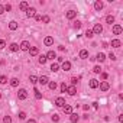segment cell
<instances>
[{"label":"cell","instance_id":"obj_1","mask_svg":"<svg viewBox=\"0 0 123 123\" xmlns=\"http://www.w3.org/2000/svg\"><path fill=\"white\" fill-rule=\"evenodd\" d=\"M18 98H19V100H26V98H28V91H26L25 88H20V90L18 91Z\"/></svg>","mask_w":123,"mask_h":123},{"label":"cell","instance_id":"obj_2","mask_svg":"<svg viewBox=\"0 0 123 123\" xmlns=\"http://www.w3.org/2000/svg\"><path fill=\"white\" fill-rule=\"evenodd\" d=\"M67 103H65V98L64 97H56L55 98V106L56 107H64Z\"/></svg>","mask_w":123,"mask_h":123},{"label":"cell","instance_id":"obj_3","mask_svg":"<svg viewBox=\"0 0 123 123\" xmlns=\"http://www.w3.org/2000/svg\"><path fill=\"white\" fill-rule=\"evenodd\" d=\"M91 31H93V33H94V35H100V33L103 32V26H101L100 23H96V25H94V28H93Z\"/></svg>","mask_w":123,"mask_h":123},{"label":"cell","instance_id":"obj_4","mask_svg":"<svg viewBox=\"0 0 123 123\" xmlns=\"http://www.w3.org/2000/svg\"><path fill=\"white\" fill-rule=\"evenodd\" d=\"M98 87H100L101 91H107V90L110 88V84H109L107 81H100V83H98Z\"/></svg>","mask_w":123,"mask_h":123},{"label":"cell","instance_id":"obj_5","mask_svg":"<svg viewBox=\"0 0 123 123\" xmlns=\"http://www.w3.org/2000/svg\"><path fill=\"white\" fill-rule=\"evenodd\" d=\"M29 48H31L29 41H23V42L19 45V49H22V51H29Z\"/></svg>","mask_w":123,"mask_h":123},{"label":"cell","instance_id":"obj_6","mask_svg":"<svg viewBox=\"0 0 123 123\" xmlns=\"http://www.w3.org/2000/svg\"><path fill=\"white\" fill-rule=\"evenodd\" d=\"M38 83H39V84H42V86L48 84V83H49V78H48V75H41V77L38 78Z\"/></svg>","mask_w":123,"mask_h":123},{"label":"cell","instance_id":"obj_7","mask_svg":"<svg viewBox=\"0 0 123 123\" xmlns=\"http://www.w3.org/2000/svg\"><path fill=\"white\" fill-rule=\"evenodd\" d=\"M103 7H104V3L101 2V0H97V2H94V9H96L97 12H100Z\"/></svg>","mask_w":123,"mask_h":123},{"label":"cell","instance_id":"obj_8","mask_svg":"<svg viewBox=\"0 0 123 123\" xmlns=\"http://www.w3.org/2000/svg\"><path fill=\"white\" fill-rule=\"evenodd\" d=\"M35 15H36V9L35 7H29L26 10V16L28 18H35Z\"/></svg>","mask_w":123,"mask_h":123},{"label":"cell","instance_id":"obj_9","mask_svg":"<svg viewBox=\"0 0 123 123\" xmlns=\"http://www.w3.org/2000/svg\"><path fill=\"white\" fill-rule=\"evenodd\" d=\"M111 31H113V33H114V35H120V33H122V31H123V28H122L120 25H113V29H111Z\"/></svg>","mask_w":123,"mask_h":123},{"label":"cell","instance_id":"obj_10","mask_svg":"<svg viewBox=\"0 0 123 123\" xmlns=\"http://www.w3.org/2000/svg\"><path fill=\"white\" fill-rule=\"evenodd\" d=\"M67 93H68L70 96H75V94H77V88H75V86H68V87H67Z\"/></svg>","mask_w":123,"mask_h":123},{"label":"cell","instance_id":"obj_11","mask_svg":"<svg viewBox=\"0 0 123 123\" xmlns=\"http://www.w3.org/2000/svg\"><path fill=\"white\" fill-rule=\"evenodd\" d=\"M75 16H77V12H75V10H68V12L65 13V18H67V19H70V20H71V19H74Z\"/></svg>","mask_w":123,"mask_h":123},{"label":"cell","instance_id":"obj_12","mask_svg":"<svg viewBox=\"0 0 123 123\" xmlns=\"http://www.w3.org/2000/svg\"><path fill=\"white\" fill-rule=\"evenodd\" d=\"M78 120H80V116H78L77 113H71V114H70V122H71V123H77Z\"/></svg>","mask_w":123,"mask_h":123},{"label":"cell","instance_id":"obj_13","mask_svg":"<svg viewBox=\"0 0 123 123\" xmlns=\"http://www.w3.org/2000/svg\"><path fill=\"white\" fill-rule=\"evenodd\" d=\"M78 56H80L81 59H87V58H88V51H87V49H81L80 54H78Z\"/></svg>","mask_w":123,"mask_h":123},{"label":"cell","instance_id":"obj_14","mask_svg":"<svg viewBox=\"0 0 123 123\" xmlns=\"http://www.w3.org/2000/svg\"><path fill=\"white\" fill-rule=\"evenodd\" d=\"M18 28H19V25H18V22H16V20L9 22V29H10V31H16Z\"/></svg>","mask_w":123,"mask_h":123},{"label":"cell","instance_id":"obj_15","mask_svg":"<svg viewBox=\"0 0 123 123\" xmlns=\"http://www.w3.org/2000/svg\"><path fill=\"white\" fill-rule=\"evenodd\" d=\"M43 43H45L46 46H51V45L54 43V38H52V36H46V38L43 39Z\"/></svg>","mask_w":123,"mask_h":123},{"label":"cell","instance_id":"obj_16","mask_svg":"<svg viewBox=\"0 0 123 123\" xmlns=\"http://www.w3.org/2000/svg\"><path fill=\"white\" fill-rule=\"evenodd\" d=\"M28 52L31 54V56H35V55H38V52H39V49H38L36 46H31Z\"/></svg>","mask_w":123,"mask_h":123},{"label":"cell","instance_id":"obj_17","mask_svg":"<svg viewBox=\"0 0 123 123\" xmlns=\"http://www.w3.org/2000/svg\"><path fill=\"white\" fill-rule=\"evenodd\" d=\"M56 58V52L55 51H48V54H46V59H55Z\"/></svg>","mask_w":123,"mask_h":123},{"label":"cell","instance_id":"obj_18","mask_svg":"<svg viewBox=\"0 0 123 123\" xmlns=\"http://www.w3.org/2000/svg\"><path fill=\"white\" fill-rule=\"evenodd\" d=\"M62 70L64 71H70L71 70V62H70V61H64V62H62Z\"/></svg>","mask_w":123,"mask_h":123},{"label":"cell","instance_id":"obj_19","mask_svg":"<svg viewBox=\"0 0 123 123\" xmlns=\"http://www.w3.org/2000/svg\"><path fill=\"white\" fill-rule=\"evenodd\" d=\"M94 59H97V61H98V62H103V61L106 59V55H104L103 52H98V54L96 55V58H94Z\"/></svg>","mask_w":123,"mask_h":123},{"label":"cell","instance_id":"obj_20","mask_svg":"<svg viewBox=\"0 0 123 123\" xmlns=\"http://www.w3.org/2000/svg\"><path fill=\"white\" fill-rule=\"evenodd\" d=\"M46 55H39V58H38V62L41 64V65H45L46 64Z\"/></svg>","mask_w":123,"mask_h":123},{"label":"cell","instance_id":"obj_21","mask_svg":"<svg viewBox=\"0 0 123 123\" xmlns=\"http://www.w3.org/2000/svg\"><path fill=\"white\" fill-rule=\"evenodd\" d=\"M9 49H10L12 52H18V51H19V45H18L16 42H12L10 46H9Z\"/></svg>","mask_w":123,"mask_h":123},{"label":"cell","instance_id":"obj_22","mask_svg":"<svg viewBox=\"0 0 123 123\" xmlns=\"http://www.w3.org/2000/svg\"><path fill=\"white\" fill-rule=\"evenodd\" d=\"M62 110H64L65 114H71V113H73V107H71L70 104H65V106L62 107Z\"/></svg>","mask_w":123,"mask_h":123},{"label":"cell","instance_id":"obj_23","mask_svg":"<svg viewBox=\"0 0 123 123\" xmlns=\"http://www.w3.org/2000/svg\"><path fill=\"white\" fill-rule=\"evenodd\" d=\"M19 9L26 12V10L29 9V5H28V2H20V5H19Z\"/></svg>","mask_w":123,"mask_h":123},{"label":"cell","instance_id":"obj_24","mask_svg":"<svg viewBox=\"0 0 123 123\" xmlns=\"http://www.w3.org/2000/svg\"><path fill=\"white\" fill-rule=\"evenodd\" d=\"M90 88H98V81L96 78L90 80Z\"/></svg>","mask_w":123,"mask_h":123},{"label":"cell","instance_id":"obj_25","mask_svg":"<svg viewBox=\"0 0 123 123\" xmlns=\"http://www.w3.org/2000/svg\"><path fill=\"white\" fill-rule=\"evenodd\" d=\"M106 23H109V25H113V23H114V16H113V15H109V16H106Z\"/></svg>","mask_w":123,"mask_h":123},{"label":"cell","instance_id":"obj_26","mask_svg":"<svg viewBox=\"0 0 123 123\" xmlns=\"http://www.w3.org/2000/svg\"><path fill=\"white\" fill-rule=\"evenodd\" d=\"M111 46H113V48H120V46H122V42H120L119 39H113V41H111Z\"/></svg>","mask_w":123,"mask_h":123},{"label":"cell","instance_id":"obj_27","mask_svg":"<svg viewBox=\"0 0 123 123\" xmlns=\"http://www.w3.org/2000/svg\"><path fill=\"white\" fill-rule=\"evenodd\" d=\"M10 86H12V87H18V86H19V78L13 77V78L10 80Z\"/></svg>","mask_w":123,"mask_h":123},{"label":"cell","instance_id":"obj_28","mask_svg":"<svg viewBox=\"0 0 123 123\" xmlns=\"http://www.w3.org/2000/svg\"><path fill=\"white\" fill-rule=\"evenodd\" d=\"M51 71H52V73H56V71H59V64L54 62V64L51 65Z\"/></svg>","mask_w":123,"mask_h":123},{"label":"cell","instance_id":"obj_29","mask_svg":"<svg viewBox=\"0 0 123 123\" xmlns=\"http://www.w3.org/2000/svg\"><path fill=\"white\" fill-rule=\"evenodd\" d=\"M48 86H49V88H51L52 91H54V90H56V87H58V84H56L55 81H49V83H48Z\"/></svg>","mask_w":123,"mask_h":123},{"label":"cell","instance_id":"obj_30","mask_svg":"<svg viewBox=\"0 0 123 123\" xmlns=\"http://www.w3.org/2000/svg\"><path fill=\"white\" fill-rule=\"evenodd\" d=\"M93 73H94V74H101V67H100V65H96V67L93 68Z\"/></svg>","mask_w":123,"mask_h":123},{"label":"cell","instance_id":"obj_31","mask_svg":"<svg viewBox=\"0 0 123 123\" xmlns=\"http://www.w3.org/2000/svg\"><path fill=\"white\" fill-rule=\"evenodd\" d=\"M29 81H31L32 84H36V83H38V77H36V75H29Z\"/></svg>","mask_w":123,"mask_h":123},{"label":"cell","instance_id":"obj_32","mask_svg":"<svg viewBox=\"0 0 123 123\" xmlns=\"http://www.w3.org/2000/svg\"><path fill=\"white\" fill-rule=\"evenodd\" d=\"M35 98H36V100H41V98H42V94L39 93L38 88H35Z\"/></svg>","mask_w":123,"mask_h":123},{"label":"cell","instance_id":"obj_33","mask_svg":"<svg viewBox=\"0 0 123 123\" xmlns=\"http://www.w3.org/2000/svg\"><path fill=\"white\" fill-rule=\"evenodd\" d=\"M51 120H52L54 123H58V122H59V116H58V114H52V116H51Z\"/></svg>","mask_w":123,"mask_h":123},{"label":"cell","instance_id":"obj_34","mask_svg":"<svg viewBox=\"0 0 123 123\" xmlns=\"http://www.w3.org/2000/svg\"><path fill=\"white\" fill-rule=\"evenodd\" d=\"M67 87H68V86H67L65 83H62V84H61V86H59V88H61V93H65V91H67Z\"/></svg>","mask_w":123,"mask_h":123},{"label":"cell","instance_id":"obj_35","mask_svg":"<svg viewBox=\"0 0 123 123\" xmlns=\"http://www.w3.org/2000/svg\"><path fill=\"white\" fill-rule=\"evenodd\" d=\"M73 26H74V29H77V31H78V29H80V28H81V22H80V20H75V22H74V25H73Z\"/></svg>","mask_w":123,"mask_h":123},{"label":"cell","instance_id":"obj_36","mask_svg":"<svg viewBox=\"0 0 123 123\" xmlns=\"http://www.w3.org/2000/svg\"><path fill=\"white\" fill-rule=\"evenodd\" d=\"M86 36H87V38H93V36H94L93 31H91V29H87V31H86Z\"/></svg>","mask_w":123,"mask_h":123},{"label":"cell","instance_id":"obj_37","mask_svg":"<svg viewBox=\"0 0 123 123\" xmlns=\"http://www.w3.org/2000/svg\"><path fill=\"white\" fill-rule=\"evenodd\" d=\"M7 83V77L6 75H0V84H6Z\"/></svg>","mask_w":123,"mask_h":123},{"label":"cell","instance_id":"obj_38","mask_svg":"<svg viewBox=\"0 0 123 123\" xmlns=\"http://www.w3.org/2000/svg\"><path fill=\"white\" fill-rule=\"evenodd\" d=\"M42 22H43V23H49V22H51V18L45 15V16H42Z\"/></svg>","mask_w":123,"mask_h":123},{"label":"cell","instance_id":"obj_39","mask_svg":"<svg viewBox=\"0 0 123 123\" xmlns=\"http://www.w3.org/2000/svg\"><path fill=\"white\" fill-rule=\"evenodd\" d=\"M3 123H12V117L10 116H5L3 117Z\"/></svg>","mask_w":123,"mask_h":123},{"label":"cell","instance_id":"obj_40","mask_svg":"<svg viewBox=\"0 0 123 123\" xmlns=\"http://www.w3.org/2000/svg\"><path fill=\"white\" fill-rule=\"evenodd\" d=\"M78 81H80V77H73V78H71V83H73V86H75Z\"/></svg>","mask_w":123,"mask_h":123},{"label":"cell","instance_id":"obj_41","mask_svg":"<svg viewBox=\"0 0 123 123\" xmlns=\"http://www.w3.org/2000/svg\"><path fill=\"white\" fill-rule=\"evenodd\" d=\"M20 120H23V119H26V113L25 111H19V116H18Z\"/></svg>","mask_w":123,"mask_h":123},{"label":"cell","instance_id":"obj_42","mask_svg":"<svg viewBox=\"0 0 123 123\" xmlns=\"http://www.w3.org/2000/svg\"><path fill=\"white\" fill-rule=\"evenodd\" d=\"M5 46H6V42H5L3 39H0V49H3Z\"/></svg>","mask_w":123,"mask_h":123},{"label":"cell","instance_id":"obj_43","mask_svg":"<svg viewBox=\"0 0 123 123\" xmlns=\"http://www.w3.org/2000/svg\"><path fill=\"white\" fill-rule=\"evenodd\" d=\"M109 78V74L107 73H101V80H107Z\"/></svg>","mask_w":123,"mask_h":123},{"label":"cell","instance_id":"obj_44","mask_svg":"<svg viewBox=\"0 0 123 123\" xmlns=\"http://www.w3.org/2000/svg\"><path fill=\"white\" fill-rule=\"evenodd\" d=\"M10 10H12V6L10 5H6L5 6V12H10Z\"/></svg>","mask_w":123,"mask_h":123},{"label":"cell","instance_id":"obj_45","mask_svg":"<svg viewBox=\"0 0 123 123\" xmlns=\"http://www.w3.org/2000/svg\"><path fill=\"white\" fill-rule=\"evenodd\" d=\"M35 19H36V22H42V16L41 15H35Z\"/></svg>","mask_w":123,"mask_h":123},{"label":"cell","instance_id":"obj_46","mask_svg":"<svg viewBox=\"0 0 123 123\" xmlns=\"http://www.w3.org/2000/svg\"><path fill=\"white\" fill-rule=\"evenodd\" d=\"M109 58H110L111 61H116V55H114V54H111V52L109 54Z\"/></svg>","mask_w":123,"mask_h":123},{"label":"cell","instance_id":"obj_47","mask_svg":"<svg viewBox=\"0 0 123 123\" xmlns=\"http://www.w3.org/2000/svg\"><path fill=\"white\" fill-rule=\"evenodd\" d=\"M3 13H5V6L0 5V15H3Z\"/></svg>","mask_w":123,"mask_h":123},{"label":"cell","instance_id":"obj_48","mask_svg":"<svg viewBox=\"0 0 123 123\" xmlns=\"http://www.w3.org/2000/svg\"><path fill=\"white\" fill-rule=\"evenodd\" d=\"M117 120H119V122L122 123V122H123V114H119V117H117Z\"/></svg>","mask_w":123,"mask_h":123},{"label":"cell","instance_id":"obj_49","mask_svg":"<svg viewBox=\"0 0 123 123\" xmlns=\"http://www.w3.org/2000/svg\"><path fill=\"white\" fill-rule=\"evenodd\" d=\"M58 49H59V51H65V46H64V45H59Z\"/></svg>","mask_w":123,"mask_h":123},{"label":"cell","instance_id":"obj_50","mask_svg":"<svg viewBox=\"0 0 123 123\" xmlns=\"http://www.w3.org/2000/svg\"><path fill=\"white\" fill-rule=\"evenodd\" d=\"M56 59H58V62H64V58H62V56H58Z\"/></svg>","mask_w":123,"mask_h":123},{"label":"cell","instance_id":"obj_51","mask_svg":"<svg viewBox=\"0 0 123 123\" xmlns=\"http://www.w3.org/2000/svg\"><path fill=\"white\" fill-rule=\"evenodd\" d=\"M83 109H84V110H88V109H90V104H84Z\"/></svg>","mask_w":123,"mask_h":123},{"label":"cell","instance_id":"obj_52","mask_svg":"<svg viewBox=\"0 0 123 123\" xmlns=\"http://www.w3.org/2000/svg\"><path fill=\"white\" fill-rule=\"evenodd\" d=\"M93 107H94V109H97V107H98V103H97V101H94V103H93Z\"/></svg>","mask_w":123,"mask_h":123},{"label":"cell","instance_id":"obj_53","mask_svg":"<svg viewBox=\"0 0 123 123\" xmlns=\"http://www.w3.org/2000/svg\"><path fill=\"white\" fill-rule=\"evenodd\" d=\"M28 123H36V120L35 119H31V120H28Z\"/></svg>","mask_w":123,"mask_h":123},{"label":"cell","instance_id":"obj_54","mask_svg":"<svg viewBox=\"0 0 123 123\" xmlns=\"http://www.w3.org/2000/svg\"><path fill=\"white\" fill-rule=\"evenodd\" d=\"M0 98H2V93H0Z\"/></svg>","mask_w":123,"mask_h":123}]
</instances>
